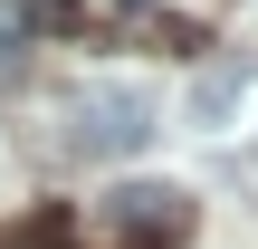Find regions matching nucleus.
Returning <instances> with one entry per match:
<instances>
[{
  "label": "nucleus",
  "mask_w": 258,
  "mask_h": 249,
  "mask_svg": "<svg viewBox=\"0 0 258 249\" xmlns=\"http://www.w3.org/2000/svg\"><path fill=\"white\" fill-rule=\"evenodd\" d=\"M144 144H153V86H134V77L67 86V106H57V154L67 163H124Z\"/></svg>",
  "instance_id": "obj_1"
},
{
  "label": "nucleus",
  "mask_w": 258,
  "mask_h": 249,
  "mask_svg": "<svg viewBox=\"0 0 258 249\" xmlns=\"http://www.w3.org/2000/svg\"><path fill=\"white\" fill-rule=\"evenodd\" d=\"M105 230H115V249H172L191 230V202L172 182H115L105 192Z\"/></svg>",
  "instance_id": "obj_2"
},
{
  "label": "nucleus",
  "mask_w": 258,
  "mask_h": 249,
  "mask_svg": "<svg viewBox=\"0 0 258 249\" xmlns=\"http://www.w3.org/2000/svg\"><path fill=\"white\" fill-rule=\"evenodd\" d=\"M249 106V67H211V77H191V125H230Z\"/></svg>",
  "instance_id": "obj_3"
},
{
  "label": "nucleus",
  "mask_w": 258,
  "mask_h": 249,
  "mask_svg": "<svg viewBox=\"0 0 258 249\" xmlns=\"http://www.w3.org/2000/svg\"><path fill=\"white\" fill-rule=\"evenodd\" d=\"M19 10H29L38 29H67V19H77V0H19Z\"/></svg>",
  "instance_id": "obj_4"
},
{
  "label": "nucleus",
  "mask_w": 258,
  "mask_h": 249,
  "mask_svg": "<svg viewBox=\"0 0 258 249\" xmlns=\"http://www.w3.org/2000/svg\"><path fill=\"white\" fill-rule=\"evenodd\" d=\"M48 240H57V230L38 221V230H10V240H0V249H48Z\"/></svg>",
  "instance_id": "obj_5"
},
{
  "label": "nucleus",
  "mask_w": 258,
  "mask_h": 249,
  "mask_svg": "<svg viewBox=\"0 0 258 249\" xmlns=\"http://www.w3.org/2000/svg\"><path fill=\"white\" fill-rule=\"evenodd\" d=\"M0 29H10V0H0Z\"/></svg>",
  "instance_id": "obj_6"
}]
</instances>
